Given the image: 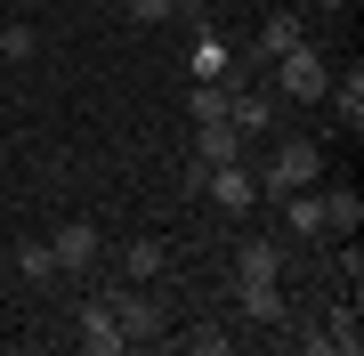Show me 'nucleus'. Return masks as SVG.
<instances>
[{
    "mask_svg": "<svg viewBox=\"0 0 364 356\" xmlns=\"http://www.w3.org/2000/svg\"><path fill=\"white\" fill-rule=\"evenodd\" d=\"M275 90H284L291 106H308V97H324V90H332V65L308 49V41H299V49H284V57H275Z\"/></svg>",
    "mask_w": 364,
    "mask_h": 356,
    "instance_id": "1",
    "label": "nucleus"
},
{
    "mask_svg": "<svg viewBox=\"0 0 364 356\" xmlns=\"http://www.w3.org/2000/svg\"><path fill=\"white\" fill-rule=\"evenodd\" d=\"M105 308H114V324H122V340H130V348H154V340H162V308L146 300V291L105 284Z\"/></svg>",
    "mask_w": 364,
    "mask_h": 356,
    "instance_id": "2",
    "label": "nucleus"
},
{
    "mask_svg": "<svg viewBox=\"0 0 364 356\" xmlns=\"http://www.w3.org/2000/svg\"><path fill=\"white\" fill-rule=\"evenodd\" d=\"M316 171H324V154H316L308 138H284L267 154V178H259V195H291V186H316Z\"/></svg>",
    "mask_w": 364,
    "mask_h": 356,
    "instance_id": "3",
    "label": "nucleus"
},
{
    "mask_svg": "<svg viewBox=\"0 0 364 356\" xmlns=\"http://www.w3.org/2000/svg\"><path fill=\"white\" fill-rule=\"evenodd\" d=\"M195 178L210 186L219 211H251V203H259V171H251V162H210V171H195Z\"/></svg>",
    "mask_w": 364,
    "mask_h": 356,
    "instance_id": "4",
    "label": "nucleus"
},
{
    "mask_svg": "<svg viewBox=\"0 0 364 356\" xmlns=\"http://www.w3.org/2000/svg\"><path fill=\"white\" fill-rule=\"evenodd\" d=\"M81 348H90V356H130V340H122V324H114V308H105V291H90V300H81Z\"/></svg>",
    "mask_w": 364,
    "mask_h": 356,
    "instance_id": "5",
    "label": "nucleus"
},
{
    "mask_svg": "<svg viewBox=\"0 0 364 356\" xmlns=\"http://www.w3.org/2000/svg\"><path fill=\"white\" fill-rule=\"evenodd\" d=\"M227 122H235L243 138H259L267 122H275V97H267V90H251V81H227Z\"/></svg>",
    "mask_w": 364,
    "mask_h": 356,
    "instance_id": "6",
    "label": "nucleus"
},
{
    "mask_svg": "<svg viewBox=\"0 0 364 356\" xmlns=\"http://www.w3.org/2000/svg\"><path fill=\"white\" fill-rule=\"evenodd\" d=\"M49 251H57V276H81V267L97 259V227H90V219H65V227L49 235Z\"/></svg>",
    "mask_w": 364,
    "mask_h": 356,
    "instance_id": "7",
    "label": "nucleus"
},
{
    "mask_svg": "<svg viewBox=\"0 0 364 356\" xmlns=\"http://www.w3.org/2000/svg\"><path fill=\"white\" fill-rule=\"evenodd\" d=\"M243 130L235 122H195V171H210V162H243Z\"/></svg>",
    "mask_w": 364,
    "mask_h": 356,
    "instance_id": "8",
    "label": "nucleus"
},
{
    "mask_svg": "<svg viewBox=\"0 0 364 356\" xmlns=\"http://www.w3.org/2000/svg\"><path fill=\"white\" fill-rule=\"evenodd\" d=\"M284 276V251H275L267 235H251L243 251H235V284H275Z\"/></svg>",
    "mask_w": 364,
    "mask_h": 356,
    "instance_id": "9",
    "label": "nucleus"
},
{
    "mask_svg": "<svg viewBox=\"0 0 364 356\" xmlns=\"http://www.w3.org/2000/svg\"><path fill=\"white\" fill-rule=\"evenodd\" d=\"M275 203H284L291 235H324V195H316V186H291V195H275Z\"/></svg>",
    "mask_w": 364,
    "mask_h": 356,
    "instance_id": "10",
    "label": "nucleus"
},
{
    "mask_svg": "<svg viewBox=\"0 0 364 356\" xmlns=\"http://www.w3.org/2000/svg\"><path fill=\"white\" fill-rule=\"evenodd\" d=\"M308 41V16H291V9H275L267 25H259V57H284V49H299Z\"/></svg>",
    "mask_w": 364,
    "mask_h": 356,
    "instance_id": "11",
    "label": "nucleus"
},
{
    "mask_svg": "<svg viewBox=\"0 0 364 356\" xmlns=\"http://www.w3.org/2000/svg\"><path fill=\"white\" fill-rule=\"evenodd\" d=\"M235 300H243L251 324H284V291H275V284H235Z\"/></svg>",
    "mask_w": 364,
    "mask_h": 356,
    "instance_id": "12",
    "label": "nucleus"
},
{
    "mask_svg": "<svg viewBox=\"0 0 364 356\" xmlns=\"http://www.w3.org/2000/svg\"><path fill=\"white\" fill-rule=\"evenodd\" d=\"M356 219H364V195H356V186H332V195H324V227L356 235Z\"/></svg>",
    "mask_w": 364,
    "mask_h": 356,
    "instance_id": "13",
    "label": "nucleus"
},
{
    "mask_svg": "<svg viewBox=\"0 0 364 356\" xmlns=\"http://www.w3.org/2000/svg\"><path fill=\"white\" fill-rule=\"evenodd\" d=\"M235 340H227V324H186L178 332V356H227Z\"/></svg>",
    "mask_w": 364,
    "mask_h": 356,
    "instance_id": "14",
    "label": "nucleus"
},
{
    "mask_svg": "<svg viewBox=\"0 0 364 356\" xmlns=\"http://www.w3.org/2000/svg\"><path fill=\"white\" fill-rule=\"evenodd\" d=\"M186 114H195V122H227V81H203V90H186Z\"/></svg>",
    "mask_w": 364,
    "mask_h": 356,
    "instance_id": "15",
    "label": "nucleus"
},
{
    "mask_svg": "<svg viewBox=\"0 0 364 356\" xmlns=\"http://www.w3.org/2000/svg\"><path fill=\"white\" fill-rule=\"evenodd\" d=\"M332 106H340V122H348V130L364 122V73H356V65H348V81H332Z\"/></svg>",
    "mask_w": 364,
    "mask_h": 356,
    "instance_id": "16",
    "label": "nucleus"
},
{
    "mask_svg": "<svg viewBox=\"0 0 364 356\" xmlns=\"http://www.w3.org/2000/svg\"><path fill=\"white\" fill-rule=\"evenodd\" d=\"M16 267H25L33 284H49V276H57V251H49V243H16Z\"/></svg>",
    "mask_w": 364,
    "mask_h": 356,
    "instance_id": "17",
    "label": "nucleus"
},
{
    "mask_svg": "<svg viewBox=\"0 0 364 356\" xmlns=\"http://www.w3.org/2000/svg\"><path fill=\"white\" fill-rule=\"evenodd\" d=\"M324 332H332V356H356V348H364V324L348 316V308H340V316H332Z\"/></svg>",
    "mask_w": 364,
    "mask_h": 356,
    "instance_id": "18",
    "label": "nucleus"
},
{
    "mask_svg": "<svg viewBox=\"0 0 364 356\" xmlns=\"http://www.w3.org/2000/svg\"><path fill=\"white\" fill-rule=\"evenodd\" d=\"M122 9H130V25H170L178 0H122Z\"/></svg>",
    "mask_w": 364,
    "mask_h": 356,
    "instance_id": "19",
    "label": "nucleus"
},
{
    "mask_svg": "<svg viewBox=\"0 0 364 356\" xmlns=\"http://www.w3.org/2000/svg\"><path fill=\"white\" fill-rule=\"evenodd\" d=\"M195 73H203V81L227 73V41H195Z\"/></svg>",
    "mask_w": 364,
    "mask_h": 356,
    "instance_id": "20",
    "label": "nucleus"
},
{
    "mask_svg": "<svg viewBox=\"0 0 364 356\" xmlns=\"http://www.w3.org/2000/svg\"><path fill=\"white\" fill-rule=\"evenodd\" d=\"M122 267H130V276H154V267H162V243H130V251H122Z\"/></svg>",
    "mask_w": 364,
    "mask_h": 356,
    "instance_id": "21",
    "label": "nucleus"
},
{
    "mask_svg": "<svg viewBox=\"0 0 364 356\" xmlns=\"http://www.w3.org/2000/svg\"><path fill=\"white\" fill-rule=\"evenodd\" d=\"M33 49H41L33 25H9V33H0V57H33Z\"/></svg>",
    "mask_w": 364,
    "mask_h": 356,
    "instance_id": "22",
    "label": "nucleus"
},
{
    "mask_svg": "<svg viewBox=\"0 0 364 356\" xmlns=\"http://www.w3.org/2000/svg\"><path fill=\"white\" fill-rule=\"evenodd\" d=\"M340 9H348V0H316V16H340Z\"/></svg>",
    "mask_w": 364,
    "mask_h": 356,
    "instance_id": "23",
    "label": "nucleus"
},
{
    "mask_svg": "<svg viewBox=\"0 0 364 356\" xmlns=\"http://www.w3.org/2000/svg\"><path fill=\"white\" fill-rule=\"evenodd\" d=\"M186 9H195V0H178V16H186Z\"/></svg>",
    "mask_w": 364,
    "mask_h": 356,
    "instance_id": "24",
    "label": "nucleus"
}]
</instances>
